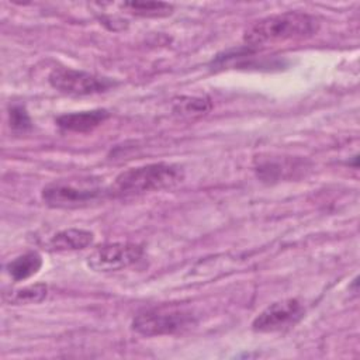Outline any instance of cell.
<instances>
[{"label": "cell", "mask_w": 360, "mask_h": 360, "mask_svg": "<svg viewBox=\"0 0 360 360\" xmlns=\"http://www.w3.org/2000/svg\"><path fill=\"white\" fill-rule=\"evenodd\" d=\"M318 17L304 11H284L263 17L243 31V41L249 46H267L314 37L319 31Z\"/></svg>", "instance_id": "obj_1"}, {"label": "cell", "mask_w": 360, "mask_h": 360, "mask_svg": "<svg viewBox=\"0 0 360 360\" xmlns=\"http://www.w3.org/2000/svg\"><path fill=\"white\" fill-rule=\"evenodd\" d=\"M184 180L181 166L167 162L149 163L121 172L110 193L115 197H136L152 191L173 188Z\"/></svg>", "instance_id": "obj_2"}, {"label": "cell", "mask_w": 360, "mask_h": 360, "mask_svg": "<svg viewBox=\"0 0 360 360\" xmlns=\"http://www.w3.org/2000/svg\"><path fill=\"white\" fill-rule=\"evenodd\" d=\"M107 193L98 180L90 177L59 179L48 183L42 188L41 197L51 208L73 210L97 202Z\"/></svg>", "instance_id": "obj_3"}, {"label": "cell", "mask_w": 360, "mask_h": 360, "mask_svg": "<svg viewBox=\"0 0 360 360\" xmlns=\"http://www.w3.org/2000/svg\"><path fill=\"white\" fill-rule=\"evenodd\" d=\"M194 323L195 318L190 309L166 305L138 314L132 319L131 326L134 332L142 336H163L186 330Z\"/></svg>", "instance_id": "obj_4"}, {"label": "cell", "mask_w": 360, "mask_h": 360, "mask_svg": "<svg viewBox=\"0 0 360 360\" xmlns=\"http://www.w3.org/2000/svg\"><path fill=\"white\" fill-rule=\"evenodd\" d=\"M48 80L53 89L70 96H89L103 93L115 84L108 77L63 66L55 68L49 73Z\"/></svg>", "instance_id": "obj_5"}, {"label": "cell", "mask_w": 360, "mask_h": 360, "mask_svg": "<svg viewBox=\"0 0 360 360\" xmlns=\"http://www.w3.org/2000/svg\"><path fill=\"white\" fill-rule=\"evenodd\" d=\"M142 248L136 243L115 242L98 246L87 256V266L98 273L124 270L142 257Z\"/></svg>", "instance_id": "obj_6"}, {"label": "cell", "mask_w": 360, "mask_h": 360, "mask_svg": "<svg viewBox=\"0 0 360 360\" xmlns=\"http://www.w3.org/2000/svg\"><path fill=\"white\" fill-rule=\"evenodd\" d=\"M304 307L297 298H285L266 307L252 322L255 332H277L295 325L304 315Z\"/></svg>", "instance_id": "obj_7"}, {"label": "cell", "mask_w": 360, "mask_h": 360, "mask_svg": "<svg viewBox=\"0 0 360 360\" xmlns=\"http://www.w3.org/2000/svg\"><path fill=\"white\" fill-rule=\"evenodd\" d=\"M110 117V112L104 108H96L89 111H76V112H68L59 115L55 121L58 127L63 131L69 132H89L101 125L107 118Z\"/></svg>", "instance_id": "obj_8"}, {"label": "cell", "mask_w": 360, "mask_h": 360, "mask_svg": "<svg viewBox=\"0 0 360 360\" xmlns=\"http://www.w3.org/2000/svg\"><path fill=\"white\" fill-rule=\"evenodd\" d=\"M94 239L93 232L79 228H69L55 233L48 246L55 252H72V250H82L91 245Z\"/></svg>", "instance_id": "obj_9"}, {"label": "cell", "mask_w": 360, "mask_h": 360, "mask_svg": "<svg viewBox=\"0 0 360 360\" xmlns=\"http://www.w3.org/2000/svg\"><path fill=\"white\" fill-rule=\"evenodd\" d=\"M212 108L207 96H180L173 98L172 111L181 120H197L207 115Z\"/></svg>", "instance_id": "obj_10"}, {"label": "cell", "mask_w": 360, "mask_h": 360, "mask_svg": "<svg viewBox=\"0 0 360 360\" xmlns=\"http://www.w3.org/2000/svg\"><path fill=\"white\" fill-rule=\"evenodd\" d=\"M42 267V257L38 252H27L13 259L7 264V271L14 281H21L32 277Z\"/></svg>", "instance_id": "obj_11"}, {"label": "cell", "mask_w": 360, "mask_h": 360, "mask_svg": "<svg viewBox=\"0 0 360 360\" xmlns=\"http://www.w3.org/2000/svg\"><path fill=\"white\" fill-rule=\"evenodd\" d=\"M48 295V285L45 283H35L22 288L11 290L4 294V301L13 305H27L38 304L44 301Z\"/></svg>", "instance_id": "obj_12"}, {"label": "cell", "mask_w": 360, "mask_h": 360, "mask_svg": "<svg viewBox=\"0 0 360 360\" xmlns=\"http://www.w3.org/2000/svg\"><path fill=\"white\" fill-rule=\"evenodd\" d=\"M120 7L138 17H166L173 13V6L163 1H125Z\"/></svg>", "instance_id": "obj_13"}, {"label": "cell", "mask_w": 360, "mask_h": 360, "mask_svg": "<svg viewBox=\"0 0 360 360\" xmlns=\"http://www.w3.org/2000/svg\"><path fill=\"white\" fill-rule=\"evenodd\" d=\"M8 120L14 132L24 134L32 128V121L22 105H11L8 110Z\"/></svg>", "instance_id": "obj_14"}]
</instances>
